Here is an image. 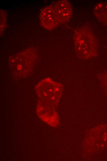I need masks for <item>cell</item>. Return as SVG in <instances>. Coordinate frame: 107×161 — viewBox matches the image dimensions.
Listing matches in <instances>:
<instances>
[{"mask_svg":"<svg viewBox=\"0 0 107 161\" xmlns=\"http://www.w3.org/2000/svg\"><path fill=\"white\" fill-rule=\"evenodd\" d=\"M37 58V50L35 49H28L9 58L10 69L15 76L26 77L34 71Z\"/></svg>","mask_w":107,"mask_h":161,"instance_id":"1","label":"cell"},{"mask_svg":"<svg viewBox=\"0 0 107 161\" xmlns=\"http://www.w3.org/2000/svg\"><path fill=\"white\" fill-rule=\"evenodd\" d=\"M74 40L76 51L79 58L88 59L97 55V42L90 29L82 27L76 29L74 33Z\"/></svg>","mask_w":107,"mask_h":161,"instance_id":"2","label":"cell"},{"mask_svg":"<svg viewBox=\"0 0 107 161\" xmlns=\"http://www.w3.org/2000/svg\"><path fill=\"white\" fill-rule=\"evenodd\" d=\"M35 89L39 100L50 105L58 101L62 89V86L47 78L40 81Z\"/></svg>","mask_w":107,"mask_h":161,"instance_id":"3","label":"cell"},{"mask_svg":"<svg viewBox=\"0 0 107 161\" xmlns=\"http://www.w3.org/2000/svg\"><path fill=\"white\" fill-rule=\"evenodd\" d=\"M39 19L42 25L49 30L54 29L60 24L53 5L46 6L41 10Z\"/></svg>","mask_w":107,"mask_h":161,"instance_id":"4","label":"cell"},{"mask_svg":"<svg viewBox=\"0 0 107 161\" xmlns=\"http://www.w3.org/2000/svg\"><path fill=\"white\" fill-rule=\"evenodd\" d=\"M53 6L56 12L60 24L68 22L72 14L71 4L68 1L59 0Z\"/></svg>","mask_w":107,"mask_h":161,"instance_id":"5","label":"cell"},{"mask_svg":"<svg viewBox=\"0 0 107 161\" xmlns=\"http://www.w3.org/2000/svg\"><path fill=\"white\" fill-rule=\"evenodd\" d=\"M94 12L99 21L107 25V2H100L97 3L94 8Z\"/></svg>","mask_w":107,"mask_h":161,"instance_id":"6","label":"cell"},{"mask_svg":"<svg viewBox=\"0 0 107 161\" xmlns=\"http://www.w3.org/2000/svg\"><path fill=\"white\" fill-rule=\"evenodd\" d=\"M7 14L4 10H0V34L2 33L6 27Z\"/></svg>","mask_w":107,"mask_h":161,"instance_id":"7","label":"cell"},{"mask_svg":"<svg viewBox=\"0 0 107 161\" xmlns=\"http://www.w3.org/2000/svg\"><path fill=\"white\" fill-rule=\"evenodd\" d=\"M99 79L101 85L107 89V71L100 75Z\"/></svg>","mask_w":107,"mask_h":161,"instance_id":"8","label":"cell"}]
</instances>
